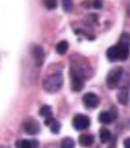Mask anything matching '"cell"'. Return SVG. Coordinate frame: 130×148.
<instances>
[{
  "label": "cell",
  "mask_w": 130,
  "mask_h": 148,
  "mask_svg": "<svg viewBox=\"0 0 130 148\" xmlns=\"http://www.w3.org/2000/svg\"><path fill=\"white\" fill-rule=\"evenodd\" d=\"M39 114L41 116L45 118H48L52 116V111H51V107L50 106H47V105H44V106H42L39 110Z\"/></svg>",
  "instance_id": "cell-16"
},
{
  "label": "cell",
  "mask_w": 130,
  "mask_h": 148,
  "mask_svg": "<svg viewBox=\"0 0 130 148\" xmlns=\"http://www.w3.org/2000/svg\"><path fill=\"white\" fill-rule=\"evenodd\" d=\"M124 71L121 67H117L114 69L110 70V72L107 75V79H106V82H107V86L111 90L113 88H116L119 86L122 76H123Z\"/></svg>",
  "instance_id": "cell-3"
},
{
  "label": "cell",
  "mask_w": 130,
  "mask_h": 148,
  "mask_svg": "<svg viewBox=\"0 0 130 148\" xmlns=\"http://www.w3.org/2000/svg\"><path fill=\"white\" fill-rule=\"evenodd\" d=\"M68 49H69V43H68L66 40H63V41L58 42V44H56V53H58V55H65L66 53L68 51Z\"/></svg>",
  "instance_id": "cell-15"
},
{
  "label": "cell",
  "mask_w": 130,
  "mask_h": 148,
  "mask_svg": "<svg viewBox=\"0 0 130 148\" xmlns=\"http://www.w3.org/2000/svg\"><path fill=\"white\" fill-rule=\"evenodd\" d=\"M39 143L37 140H28V139H22L16 141V148H38Z\"/></svg>",
  "instance_id": "cell-10"
},
{
  "label": "cell",
  "mask_w": 130,
  "mask_h": 148,
  "mask_svg": "<svg viewBox=\"0 0 130 148\" xmlns=\"http://www.w3.org/2000/svg\"><path fill=\"white\" fill-rule=\"evenodd\" d=\"M112 138V135H111V132H110L109 130L107 127H102L100 131V139L102 143H107L111 140Z\"/></svg>",
  "instance_id": "cell-14"
},
{
  "label": "cell",
  "mask_w": 130,
  "mask_h": 148,
  "mask_svg": "<svg viewBox=\"0 0 130 148\" xmlns=\"http://www.w3.org/2000/svg\"><path fill=\"white\" fill-rule=\"evenodd\" d=\"M124 148H130V138H126L124 140Z\"/></svg>",
  "instance_id": "cell-22"
},
{
  "label": "cell",
  "mask_w": 130,
  "mask_h": 148,
  "mask_svg": "<svg viewBox=\"0 0 130 148\" xmlns=\"http://www.w3.org/2000/svg\"><path fill=\"white\" fill-rule=\"evenodd\" d=\"M118 101L122 105H127L129 101V90L128 86H121L120 90L118 92Z\"/></svg>",
  "instance_id": "cell-11"
},
{
  "label": "cell",
  "mask_w": 130,
  "mask_h": 148,
  "mask_svg": "<svg viewBox=\"0 0 130 148\" xmlns=\"http://www.w3.org/2000/svg\"><path fill=\"white\" fill-rule=\"evenodd\" d=\"M93 6L95 7V8H102V3L100 0H94L93 1Z\"/></svg>",
  "instance_id": "cell-21"
},
{
  "label": "cell",
  "mask_w": 130,
  "mask_h": 148,
  "mask_svg": "<svg viewBox=\"0 0 130 148\" xmlns=\"http://www.w3.org/2000/svg\"><path fill=\"white\" fill-rule=\"evenodd\" d=\"M79 144L83 147H90L94 142V137L90 134H82L79 136Z\"/></svg>",
  "instance_id": "cell-12"
},
{
  "label": "cell",
  "mask_w": 130,
  "mask_h": 148,
  "mask_svg": "<svg viewBox=\"0 0 130 148\" xmlns=\"http://www.w3.org/2000/svg\"><path fill=\"white\" fill-rule=\"evenodd\" d=\"M82 101L87 109H94L100 105V98L94 92H86Z\"/></svg>",
  "instance_id": "cell-5"
},
{
  "label": "cell",
  "mask_w": 130,
  "mask_h": 148,
  "mask_svg": "<svg viewBox=\"0 0 130 148\" xmlns=\"http://www.w3.org/2000/svg\"><path fill=\"white\" fill-rule=\"evenodd\" d=\"M107 58L110 62H116V61H119V51H118L117 45H113L108 49Z\"/></svg>",
  "instance_id": "cell-13"
},
{
  "label": "cell",
  "mask_w": 130,
  "mask_h": 148,
  "mask_svg": "<svg viewBox=\"0 0 130 148\" xmlns=\"http://www.w3.org/2000/svg\"><path fill=\"white\" fill-rule=\"evenodd\" d=\"M119 51V61H126L130 53V34L124 32L121 35L119 42L117 44Z\"/></svg>",
  "instance_id": "cell-2"
},
{
  "label": "cell",
  "mask_w": 130,
  "mask_h": 148,
  "mask_svg": "<svg viewBox=\"0 0 130 148\" xmlns=\"http://www.w3.org/2000/svg\"><path fill=\"white\" fill-rule=\"evenodd\" d=\"M71 86L74 92H80L84 88L83 77L73 69L71 71Z\"/></svg>",
  "instance_id": "cell-6"
},
{
  "label": "cell",
  "mask_w": 130,
  "mask_h": 148,
  "mask_svg": "<svg viewBox=\"0 0 130 148\" xmlns=\"http://www.w3.org/2000/svg\"><path fill=\"white\" fill-rule=\"evenodd\" d=\"M24 130L28 135H36L40 131V125L37 120L29 118L24 123Z\"/></svg>",
  "instance_id": "cell-7"
},
{
  "label": "cell",
  "mask_w": 130,
  "mask_h": 148,
  "mask_svg": "<svg viewBox=\"0 0 130 148\" xmlns=\"http://www.w3.org/2000/svg\"><path fill=\"white\" fill-rule=\"evenodd\" d=\"M62 5L66 12H70L73 8V0H62Z\"/></svg>",
  "instance_id": "cell-19"
},
{
  "label": "cell",
  "mask_w": 130,
  "mask_h": 148,
  "mask_svg": "<svg viewBox=\"0 0 130 148\" xmlns=\"http://www.w3.org/2000/svg\"><path fill=\"white\" fill-rule=\"evenodd\" d=\"M32 55H33V58H34V61H35V64L36 66L40 67L42 66L43 62H44V51L42 49L41 46L39 45H35L33 47L32 49Z\"/></svg>",
  "instance_id": "cell-8"
},
{
  "label": "cell",
  "mask_w": 130,
  "mask_h": 148,
  "mask_svg": "<svg viewBox=\"0 0 130 148\" xmlns=\"http://www.w3.org/2000/svg\"><path fill=\"white\" fill-rule=\"evenodd\" d=\"M115 111V110H114ZM112 112V111H102L98 115V120L100 123H104V125H109L111 123L115 118L117 117V112Z\"/></svg>",
  "instance_id": "cell-9"
},
{
  "label": "cell",
  "mask_w": 130,
  "mask_h": 148,
  "mask_svg": "<svg viewBox=\"0 0 130 148\" xmlns=\"http://www.w3.org/2000/svg\"><path fill=\"white\" fill-rule=\"evenodd\" d=\"M60 148H75V141L72 138H67L63 139V141L60 143Z\"/></svg>",
  "instance_id": "cell-17"
},
{
  "label": "cell",
  "mask_w": 130,
  "mask_h": 148,
  "mask_svg": "<svg viewBox=\"0 0 130 148\" xmlns=\"http://www.w3.org/2000/svg\"><path fill=\"white\" fill-rule=\"evenodd\" d=\"M64 84V76L60 72H56V73L52 74L50 76H48L43 82V88L47 92H56L62 88Z\"/></svg>",
  "instance_id": "cell-1"
},
{
  "label": "cell",
  "mask_w": 130,
  "mask_h": 148,
  "mask_svg": "<svg viewBox=\"0 0 130 148\" xmlns=\"http://www.w3.org/2000/svg\"><path fill=\"white\" fill-rule=\"evenodd\" d=\"M44 3L48 9H56L58 7V0H45Z\"/></svg>",
  "instance_id": "cell-20"
},
{
  "label": "cell",
  "mask_w": 130,
  "mask_h": 148,
  "mask_svg": "<svg viewBox=\"0 0 130 148\" xmlns=\"http://www.w3.org/2000/svg\"><path fill=\"white\" fill-rule=\"evenodd\" d=\"M73 127L77 131L88 129L90 127V118L85 114H76L73 117Z\"/></svg>",
  "instance_id": "cell-4"
},
{
  "label": "cell",
  "mask_w": 130,
  "mask_h": 148,
  "mask_svg": "<svg viewBox=\"0 0 130 148\" xmlns=\"http://www.w3.org/2000/svg\"><path fill=\"white\" fill-rule=\"evenodd\" d=\"M49 127H50V131L53 134H58L60 133V123H58V121H56V119H53L52 120V123L49 125Z\"/></svg>",
  "instance_id": "cell-18"
}]
</instances>
